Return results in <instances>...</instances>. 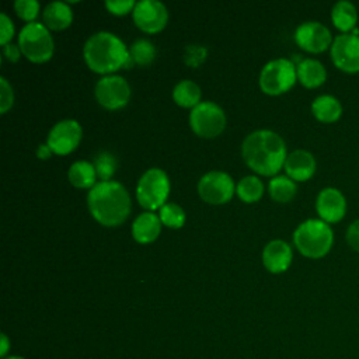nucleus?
<instances>
[{
  "mask_svg": "<svg viewBox=\"0 0 359 359\" xmlns=\"http://www.w3.org/2000/svg\"><path fill=\"white\" fill-rule=\"evenodd\" d=\"M191 129L201 137H216L226 128L224 111L212 101H201L191 109Z\"/></svg>",
  "mask_w": 359,
  "mask_h": 359,
  "instance_id": "nucleus-8",
  "label": "nucleus"
},
{
  "mask_svg": "<svg viewBox=\"0 0 359 359\" xmlns=\"http://www.w3.org/2000/svg\"><path fill=\"white\" fill-rule=\"evenodd\" d=\"M331 60L337 69L345 73H359V35L339 34L330 48Z\"/></svg>",
  "mask_w": 359,
  "mask_h": 359,
  "instance_id": "nucleus-11",
  "label": "nucleus"
},
{
  "mask_svg": "<svg viewBox=\"0 0 359 359\" xmlns=\"http://www.w3.org/2000/svg\"><path fill=\"white\" fill-rule=\"evenodd\" d=\"M93 217L107 227L119 226L130 213V196L118 181H100L87 194Z\"/></svg>",
  "mask_w": 359,
  "mask_h": 359,
  "instance_id": "nucleus-2",
  "label": "nucleus"
},
{
  "mask_svg": "<svg viewBox=\"0 0 359 359\" xmlns=\"http://www.w3.org/2000/svg\"><path fill=\"white\" fill-rule=\"evenodd\" d=\"M14 102V93L13 87L7 81L6 77H0V112L6 114Z\"/></svg>",
  "mask_w": 359,
  "mask_h": 359,
  "instance_id": "nucleus-31",
  "label": "nucleus"
},
{
  "mask_svg": "<svg viewBox=\"0 0 359 359\" xmlns=\"http://www.w3.org/2000/svg\"><path fill=\"white\" fill-rule=\"evenodd\" d=\"M316 167L317 163L314 156L303 149H297L289 153L283 165L286 175L293 181L310 180L316 172Z\"/></svg>",
  "mask_w": 359,
  "mask_h": 359,
  "instance_id": "nucleus-17",
  "label": "nucleus"
},
{
  "mask_svg": "<svg viewBox=\"0 0 359 359\" xmlns=\"http://www.w3.org/2000/svg\"><path fill=\"white\" fill-rule=\"evenodd\" d=\"M170 194V180L164 170L151 167L142 174L136 185V199L146 210L160 209L167 203Z\"/></svg>",
  "mask_w": 359,
  "mask_h": 359,
  "instance_id": "nucleus-6",
  "label": "nucleus"
},
{
  "mask_svg": "<svg viewBox=\"0 0 359 359\" xmlns=\"http://www.w3.org/2000/svg\"><path fill=\"white\" fill-rule=\"evenodd\" d=\"M81 135V126L76 119H63L50 128L46 143L53 153L65 156L72 153L79 146Z\"/></svg>",
  "mask_w": 359,
  "mask_h": 359,
  "instance_id": "nucleus-13",
  "label": "nucleus"
},
{
  "mask_svg": "<svg viewBox=\"0 0 359 359\" xmlns=\"http://www.w3.org/2000/svg\"><path fill=\"white\" fill-rule=\"evenodd\" d=\"M241 154L247 165L261 175H275L287 157L285 140L269 129H258L247 135Z\"/></svg>",
  "mask_w": 359,
  "mask_h": 359,
  "instance_id": "nucleus-1",
  "label": "nucleus"
},
{
  "mask_svg": "<svg viewBox=\"0 0 359 359\" xmlns=\"http://www.w3.org/2000/svg\"><path fill=\"white\" fill-rule=\"evenodd\" d=\"M184 56H185V62L189 66L196 67L199 63H202L205 60V57H206V48L198 46V45L187 46Z\"/></svg>",
  "mask_w": 359,
  "mask_h": 359,
  "instance_id": "nucleus-33",
  "label": "nucleus"
},
{
  "mask_svg": "<svg viewBox=\"0 0 359 359\" xmlns=\"http://www.w3.org/2000/svg\"><path fill=\"white\" fill-rule=\"evenodd\" d=\"M201 87L192 80H181L172 90L175 104L184 108H194L201 102Z\"/></svg>",
  "mask_w": 359,
  "mask_h": 359,
  "instance_id": "nucleus-24",
  "label": "nucleus"
},
{
  "mask_svg": "<svg viewBox=\"0 0 359 359\" xmlns=\"http://www.w3.org/2000/svg\"><path fill=\"white\" fill-rule=\"evenodd\" d=\"M311 112L314 118L323 123H334L342 115V104L331 94H323L311 102Z\"/></svg>",
  "mask_w": 359,
  "mask_h": 359,
  "instance_id": "nucleus-21",
  "label": "nucleus"
},
{
  "mask_svg": "<svg viewBox=\"0 0 359 359\" xmlns=\"http://www.w3.org/2000/svg\"><path fill=\"white\" fill-rule=\"evenodd\" d=\"M13 35H14L13 21L4 11H1V14H0V43H1V46L10 43Z\"/></svg>",
  "mask_w": 359,
  "mask_h": 359,
  "instance_id": "nucleus-34",
  "label": "nucleus"
},
{
  "mask_svg": "<svg viewBox=\"0 0 359 359\" xmlns=\"http://www.w3.org/2000/svg\"><path fill=\"white\" fill-rule=\"evenodd\" d=\"M331 21L342 34L352 32L358 22L356 6L348 0L337 1L331 8Z\"/></svg>",
  "mask_w": 359,
  "mask_h": 359,
  "instance_id": "nucleus-22",
  "label": "nucleus"
},
{
  "mask_svg": "<svg viewBox=\"0 0 359 359\" xmlns=\"http://www.w3.org/2000/svg\"><path fill=\"white\" fill-rule=\"evenodd\" d=\"M21 53L34 63L48 62L55 49L53 38L42 22H27L18 34Z\"/></svg>",
  "mask_w": 359,
  "mask_h": 359,
  "instance_id": "nucleus-5",
  "label": "nucleus"
},
{
  "mask_svg": "<svg viewBox=\"0 0 359 359\" xmlns=\"http://www.w3.org/2000/svg\"><path fill=\"white\" fill-rule=\"evenodd\" d=\"M292 259V247L283 240H272L264 247L262 262L264 266L272 273L285 272L290 266Z\"/></svg>",
  "mask_w": 359,
  "mask_h": 359,
  "instance_id": "nucleus-16",
  "label": "nucleus"
},
{
  "mask_svg": "<svg viewBox=\"0 0 359 359\" xmlns=\"http://www.w3.org/2000/svg\"><path fill=\"white\" fill-rule=\"evenodd\" d=\"M316 210L323 222L338 223L346 213L345 195L334 187L323 188L316 198Z\"/></svg>",
  "mask_w": 359,
  "mask_h": 359,
  "instance_id": "nucleus-15",
  "label": "nucleus"
},
{
  "mask_svg": "<svg viewBox=\"0 0 359 359\" xmlns=\"http://www.w3.org/2000/svg\"><path fill=\"white\" fill-rule=\"evenodd\" d=\"M293 243L302 255L313 259L323 258L332 248L334 231L321 219H307L293 231Z\"/></svg>",
  "mask_w": 359,
  "mask_h": 359,
  "instance_id": "nucleus-4",
  "label": "nucleus"
},
{
  "mask_svg": "<svg viewBox=\"0 0 359 359\" xmlns=\"http://www.w3.org/2000/svg\"><path fill=\"white\" fill-rule=\"evenodd\" d=\"M1 349H0V355L1 356H4L6 358V353H7V351H8V348H10V344H8V338L6 337V334H1Z\"/></svg>",
  "mask_w": 359,
  "mask_h": 359,
  "instance_id": "nucleus-38",
  "label": "nucleus"
},
{
  "mask_svg": "<svg viewBox=\"0 0 359 359\" xmlns=\"http://www.w3.org/2000/svg\"><path fill=\"white\" fill-rule=\"evenodd\" d=\"M67 178H69L70 184L74 185L76 188L91 189L97 184L95 182V178H97L95 167L93 163L86 161V160L74 161L67 171Z\"/></svg>",
  "mask_w": 359,
  "mask_h": 359,
  "instance_id": "nucleus-23",
  "label": "nucleus"
},
{
  "mask_svg": "<svg viewBox=\"0 0 359 359\" xmlns=\"http://www.w3.org/2000/svg\"><path fill=\"white\" fill-rule=\"evenodd\" d=\"M97 172V178L101 181H111L109 178L115 174L116 158L109 151H100L93 161Z\"/></svg>",
  "mask_w": 359,
  "mask_h": 359,
  "instance_id": "nucleus-29",
  "label": "nucleus"
},
{
  "mask_svg": "<svg viewBox=\"0 0 359 359\" xmlns=\"http://www.w3.org/2000/svg\"><path fill=\"white\" fill-rule=\"evenodd\" d=\"M236 192L243 202L252 203V202H257L258 199H261V196L264 194V184L258 177L247 175V177H243L237 182Z\"/></svg>",
  "mask_w": 359,
  "mask_h": 359,
  "instance_id": "nucleus-26",
  "label": "nucleus"
},
{
  "mask_svg": "<svg viewBox=\"0 0 359 359\" xmlns=\"http://www.w3.org/2000/svg\"><path fill=\"white\" fill-rule=\"evenodd\" d=\"M345 238H346L348 245H349L353 251L359 252V219L353 220V222L348 226Z\"/></svg>",
  "mask_w": 359,
  "mask_h": 359,
  "instance_id": "nucleus-35",
  "label": "nucleus"
},
{
  "mask_svg": "<svg viewBox=\"0 0 359 359\" xmlns=\"http://www.w3.org/2000/svg\"><path fill=\"white\" fill-rule=\"evenodd\" d=\"M236 187L233 178L224 171H209L198 182L199 196L210 205L229 202L234 195Z\"/></svg>",
  "mask_w": 359,
  "mask_h": 359,
  "instance_id": "nucleus-9",
  "label": "nucleus"
},
{
  "mask_svg": "<svg viewBox=\"0 0 359 359\" xmlns=\"http://www.w3.org/2000/svg\"><path fill=\"white\" fill-rule=\"evenodd\" d=\"M83 56L93 72L107 76L121 67H130L133 65L123 41L108 31L93 34L83 46Z\"/></svg>",
  "mask_w": 359,
  "mask_h": 359,
  "instance_id": "nucleus-3",
  "label": "nucleus"
},
{
  "mask_svg": "<svg viewBox=\"0 0 359 359\" xmlns=\"http://www.w3.org/2000/svg\"><path fill=\"white\" fill-rule=\"evenodd\" d=\"M17 15L28 22H34L39 13V3L36 0H17L14 3Z\"/></svg>",
  "mask_w": 359,
  "mask_h": 359,
  "instance_id": "nucleus-30",
  "label": "nucleus"
},
{
  "mask_svg": "<svg viewBox=\"0 0 359 359\" xmlns=\"http://www.w3.org/2000/svg\"><path fill=\"white\" fill-rule=\"evenodd\" d=\"M132 17L137 28L147 34H157L167 24L168 11L158 0H139L132 11Z\"/></svg>",
  "mask_w": 359,
  "mask_h": 359,
  "instance_id": "nucleus-12",
  "label": "nucleus"
},
{
  "mask_svg": "<svg viewBox=\"0 0 359 359\" xmlns=\"http://www.w3.org/2000/svg\"><path fill=\"white\" fill-rule=\"evenodd\" d=\"M3 359H24V358H21V356H15V355H11V356H6V358H3Z\"/></svg>",
  "mask_w": 359,
  "mask_h": 359,
  "instance_id": "nucleus-39",
  "label": "nucleus"
},
{
  "mask_svg": "<svg viewBox=\"0 0 359 359\" xmlns=\"http://www.w3.org/2000/svg\"><path fill=\"white\" fill-rule=\"evenodd\" d=\"M158 217L161 223L170 229L182 227L187 219L184 209L180 205L172 202H167L158 209Z\"/></svg>",
  "mask_w": 359,
  "mask_h": 359,
  "instance_id": "nucleus-28",
  "label": "nucleus"
},
{
  "mask_svg": "<svg viewBox=\"0 0 359 359\" xmlns=\"http://www.w3.org/2000/svg\"><path fill=\"white\" fill-rule=\"evenodd\" d=\"M161 220L158 215L146 210L140 213L132 223V236L140 244L154 241L161 231Z\"/></svg>",
  "mask_w": 359,
  "mask_h": 359,
  "instance_id": "nucleus-18",
  "label": "nucleus"
},
{
  "mask_svg": "<svg viewBox=\"0 0 359 359\" xmlns=\"http://www.w3.org/2000/svg\"><path fill=\"white\" fill-rule=\"evenodd\" d=\"M43 25L48 29L62 31L67 28L73 21V13L66 1H50L42 11Z\"/></svg>",
  "mask_w": 359,
  "mask_h": 359,
  "instance_id": "nucleus-20",
  "label": "nucleus"
},
{
  "mask_svg": "<svg viewBox=\"0 0 359 359\" xmlns=\"http://www.w3.org/2000/svg\"><path fill=\"white\" fill-rule=\"evenodd\" d=\"M52 149L48 146V143H41L36 149V157L41 158V160H46L52 156Z\"/></svg>",
  "mask_w": 359,
  "mask_h": 359,
  "instance_id": "nucleus-37",
  "label": "nucleus"
},
{
  "mask_svg": "<svg viewBox=\"0 0 359 359\" xmlns=\"http://www.w3.org/2000/svg\"><path fill=\"white\" fill-rule=\"evenodd\" d=\"M94 94L98 104L104 108L119 109L128 104L130 98V87L122 76L108 74L97 81Z\"/></svg>",
  "mask_w": 359,
  "mask_h": 359,
  "instance_id": "nucleus-10",
  "label": "nucleus"
},
{
  "mask_svg": "<svg viewBox=\"0 0 359 359\" xmlns=\"http://www.w3.org/2000/svg\"><path fill=\"white\" fill-rule=\"evenodd\" d=\"M268 191L275 202L286 203L294 198L297 192V185L296 181H293L287 175H275L272 180H269Z\"/></svg>",
  "mask_w": 359,
  "mask_h": 359,
  "instance_id": "nucleus-25",
  "label": "nucleus"
},
{
  "mask_svg": "<svg viewBox=\"0 0 359 359\" xmlns=\"http://www.w3.org/2000/svg\"><path fill=\"white\" fill-rule=\"evenodd\" d=\"M129 57L132 63H136L139 66H147L156 57V48L149 39L139 38L133 41L129 46Z\"/></svg>",
  "mask_w": 359,
  "mask_h": 359,
  "instance_id": "nucleus-27",
  "label": "nucleus"
},
{
  "mask_svg": "<svg viewBox=\"0 0 359 359\" xmlns=\"http://www.w3.org/2000/svg\"><path fill=\"white\" fill-rule=\"evenodd\" d=\"M296 43L306 52L320 53L332 45L331 31L318 21H304L294 31Z\"/></svg>",
  "mask_w": 359,
  "mask_h": 359,
  "instance_id": "nucleus-14",
  "label": "nucleus"
},
{
  "mask_svg": "<svg viewBox=\"0 0 359 359\" xmlns=\"http://www.w3.org/2000/svg\"><path fill=\"white\" fill-rule=\"evenodd\" d=\"M296 73H297V80L306 88L320 87L327 80V70L324 65L320 60L311 59V57L302 59L296 65Z\"/></svg>",
  "mask_w": 359,
  "mask_h": 359,
  "instance_id": "nucleus-19",
  "label": "nucleus"
},
{
  "mask_svg": "<svg viewBox=\"0 0 359 359\" xmlns=\"http://www.w3.org/2000/svg\"><path fill=\"white\" fill-rule=\"evenodd\" d=\"M297 80L296 65L290 59L278 57L269 60L259 73V87L265 94L279 95L289 91Z\"/></svg>",
  "mask_w": 359,
  "mask_h": 359,
  "instance_id": "nucleus-7",
  "label": "nucleus"
},
{
  "mask_svg": "<svg viewBox=\"0 0 359 359\" xmlns=\"http://www.w3.org/2000/svg\"><path fill=\"white\" fill-rule=\"evenodd\" d=\"M136 3L133 0H107L105 7L111 14L123 15L129 11H133Z\"/></svg>",
  "mask_w": 359,
  "mask_h": 359,
  "instance_id": "nucleus-32",
  "label": "nucleus"
},
{
  "mask_svg": "<svg viewBox=\"0 0 359 359\" xmlns=\"http://www.w3.org/2000/svg\"><path fill=\"white\" fill-rule=\"evenodd\" d=\"M20 55H21V49L18 45H14V43H7L3 46V56L10 60V62H17L20 59Z\"/></svg>",
  "mask_w": 359,
  "mask_h": 359,
  "instance_id": "nucleus-36",
  "label": "nucleus"
}]
</instances>
